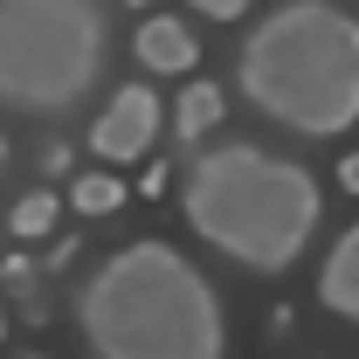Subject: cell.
Returning a JSON list of instances; mask_svg holds the SVG:
<instances>
[{
    "mask_svg": "<svg viewBox=\"0 0 359 359\" xmlns=\"http://www.w3.org/2000/svg\"><path fill=\"white\" fill-rule=\"evenodd\" d=\"M76 332L90 359H222V297L173 242H125L76 290Z\"/></svg>",
    "mask_w": 359,
    "mask_h": 359,
    "instance_id": "6da1fadb",
    "label": "cell"
},
{
    "mask_svg": "<svg viewBox=\"0 0 359 359\" xmlns=\"http://www.w3.org/2000/svg\"><path fill=\"white\" fill-rule=\"evenodd\" d=\"M180 215L228 263L256 269V276H283L304 256V242L318 235L325 194L297 159H276L249 138H228V145H208L187 166Z\"/></svg>",
    "mask_w": 359,
    "mask_h": 359,
    "instance_id": "7a4b0ae2",
    "label": "cell"
},
{
    "mask_svg": "<svg viewBox=\"0 0 359 359\" xmlns=\"http://www.w3.org/2000/svg\"><path fill=\"white\" fill-rule=\"evenodd\" d=\"M235 90L297 138H339L359 125V21L332 0H283L249 28Z\"/></svg>",
    "mask_w": 359,
    "mask_h": 359,
    "instance_id": "3957f363",
    "label": "cell"
},
{
    "mask_svg": "<svg viewBox=\"0 0 359 359\" xmlns=\"http://www.w3.org/2000/svg\"><path fill=\"white\" fill-rule=\"evenodd\" d=\"M104 69L97 0H0V104L62 118Z\"/></svg>",
    "mask_w": 359,
    "mask_h": 359,
    "instance_id": "277c9868",
    "label": "cell"
},
{
    "mask_svg": "<svg viewBox=\"0 0 359 359\" xmlns=\"http://www.w3.org/2000/svg\"><path fill=\"white\" fill-rule=\"evenodd\" d=\"M159 118H166V111H159L152 83H125L111 104H104V118L90 125V152H97V159H111V166H132V159L152 152Z\"/></svg>",
    "mask_w": 359,
    "mask_h": 359,
    "instance_id": "5b68a950",
    "label": "cell"
},
{
    "mask_svg": "<svg viewBox=\"0 0 359 359\" xmlns=\"http://www.w3.org/2000/svg\"><path fill=\"white\" fill-rule=\"evenodd\" d=\"M318 304L332 318H353L359 325V222L332 242V256H325V269H318Z\"/></svg>",
    "mask_w": 359,
    "mask_h": 359,
    "instance_id": "8992f818",
    "label": "cell"
},
{
    "mask_svg": "<svg viewBox=\"0 0 359 359\" xmlns=\"http://www.w3.org/2000/svg\"><path fill=\"white\" fill-rule=\"evenodd\" d=\"M132 48H138V62H145V69H159V76H180V69H194V62H201V42L180 28L173 14H152V21L138 28Z\"/></svg>",
    "mask_w": 359,
    "mask_h": 359,
    "instance_id": "52a82bcc",
    "label": "cell"
},
{
    "mask_svg": "<svg viewBox=\"0 0 359 359\" xmlns=\"http://www.w3.org/2000/svg\"><path fill=\"white\" fill-rule=\"evenodd\" d=\"M215 118H222V90H215V83H187V90H180V111H173V132L180 138H208Z\"/></svg>",
    "mask_w": 359,
    "mask_h": 359,
    "instance_id": "ba28073f",
    "label": "cell"
},
{
    "mask_svg": "<svg viewBox=\"0 0 359 359\" xmlns=\"http://www.w3.org/2000/svg\"><path fill=\"white\" fill-rule=\"evenodd\" d=\"M69 201H76V215H111V208H125V180L76 173V180H69Z\"/></svg>",
    "mask_w": 359,
    "mask_h": 359,
    "instance_id": "9c48e42d",
    "label": "cell"
},
{
    "mask_svg": "<svg viewBox=\"0 0 359 359\" xmlns=\"http://www.w3.org/2000/svg\"><path fill=\"white\" fill-rule=\"evenodd\" d=\"M48 222H55V194H28V201L7 215V235L28 242V235H48Z\"/></svg>",
    "mask_w": 359,
    "mask_h": 359,
    "instance_id": "30bf717a",
    "label": "cell"
},
{
    "mask_svg": "<svg viewBox=\"0 0 359 359\" xmlns=\"http://www.w3.org/2000/svg\"><path fill=\"white\" fill-rule=\"evenodd\" d=\"M194 14H208V21H235V14H249V0H194Z\"/></svg>",
    "mask_w": 359,
    "mask_h": 359,
    "instance_id": "8fae6325",
    "label": "cell"
},
{
    "mask_svg": "<svg viewBox=\"0 0 359 359\" xmlns=\"http://www.w3.org/2000/svg\"><path fill=\"white\" fill-rule=\"evenodd\" d=\"M0 276H7V283H35V263H28V256H7Z\"/></svg>",
    "mask_w": 359,
    "mask_h": 359,
    "instance_id": "7c38bea8",
    "label": "cell"
},
{
    "mask_svg": "<svg viewBox=\"0 0 359 359\" xmlns=\"http://www.w3.org/2000/svg\"><path fill=\"white\" fill-rule=\"evenodd\" d=\"M339 180H346V194H359V152L346 159V166H339Z\"/></svg>",
    "mask_w": 359,
    "mask_h": 359,
    "instance_id": "4fadbf2b",
    "label": "cell"
},
{
    "mask_svg": "<svg viewBox=\"0 0 359 359\" xmlns=\"http://www.w3.org/2000/svg\"><path fill=\"white\" fill-rule=\"evenodd\" d=\"M0 166H7V138H0Z\"/></svg>",
    "mask_w": 359,
    "mask_h": 359,
    "instance_id": "5bb4252c",
    "label": "cell"
},
{
    "mask_svg": "<svg viewBox=\"0 0 359 359\" xmlns=\"http://www.w3.org/2000/svg\"><path fill=\"white\" fill-rule=\"evenodd\" d=\"M21 359H48V353H21Z\"/></svg>",
    "mask_w": 359,
    "mask_h": 359,
    "instance_id": "9a60e30c",
    "label": "cell"
},
{
    "mask_svg": "<svg viewBox=\"0 0 359 359\" xmlns=\"http://www.w3.org/2000/svg\"><path fill=\"white\" fill-rule=\"evenodd\" d=\"M132 7H152V0H132Z\"/></svg>",
    "mask_w": 359,
    "mask_h": 359,
    "instance_id": "2e32d148",
    "label": "cell"
}]
</instances>
